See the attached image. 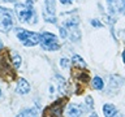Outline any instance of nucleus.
Masks as SVG:
<instances>
[{
  "mask_svg": "<svg viewBox=\"0 0 125 117\" xmlns=\"http://www.w3.org/2000/svg\"><path fill=\"white\" fill-rule=\"evenodd\" d=\"M14 10H16L17 18L21 22L29 23V25H37L38 17H37V12L34 9L33 1L27 0L25 3H16Z\"/></svg>",
  "mask_w": 125,
  "mask_h": 117,
  "instance_id": "1",
  "label": "nucleus"
},
{
  "mask_svg": "<svg viewBox=\"0 0 125 117\" xmlns=\"http://www.w3.org/2000/svg\"><path fill=\"white\" fill-rule=\"evenodd\" d=\"M16 37L23 43V46L26 47H33L37 46L38 43H41V34L34 33V31H29L25 29H16Z\"/></svg>",
  "mask_w": 125,
  "mask_h": 117,
  "instance_id": "2",
  "label": "nucleus"
},
{
  "mask_svg": "<svg viewBox=\"0 0 125 117\" xmlns=\"http://www.w3.org/2000/svg\"><path fill=\"white\" fill-rule=\"evenodd\" d=\"M13 13L10 9L4 7H0V31L1 33H8L13 27Z\"/></svg>",
  "mask_w": 125,
  "mask_h": 117,
  "instance_id": "3",
  "label": "nucleus"
},
{
  "mask_svg": "<svg viewBox=\"0 0 125 117\" xmlns=\"http://www.w3.org/2000/svg\"><path fill=\"white\" fill-rule=\"evenodd\" d=\"M41 46L46 51H56L60 48V44L57 42L56 35L52 33H48V31L41 34Z\"/></svg>",
  "mask_w": 125,
  "mask_h": 117,
  "instance_id": "4",
  "label": "nucleus"
},
{
  "mask_svg": "<svg viewBox=\"0 0 125 117\" xmlns=\"http://www.w3.org/2000/svg\"><path fill=\"white\" fill-rule=\"evenodd\" d=\"M66 103V99H59L55 103H52L50 107H47L43 112L44 117H62V109L64 104Z\"/></svg>",
  "mask_w": 125,
  "mask_h": 117,
  "instance_id": "5",
  "label": "nucleus"
},
{
  "mask_svg": "<svg viewBox=\"0 0 125 117\" xmlns=\"http://www.w3.org/2000/svg\"><path fill=\"white\" fill-rule=\"evenodd\" d=\"M0 77H8V79H13L14 78V73L12 72V66L10 62L8 61L7 56H1L0 57Z\"/></svg>",
  "mask_w": 125,
  "mask_h": 117,
  "instance_id": "6",
  "label": "nucleus"
},
{
  "mask_svg": "<svg viewBox=\"0 0 125 117\" xmlns=\"http://www.w3.org/2000/svg\"><path fill=\"white\" fill-rule=\"evenodd\" d=\"M85 112H86V109L81 104H69L68 108H66L65 115L66 117H80Z\"/></svg>",
  "mask_w": 125,
  "mask_h": 117,
  "instance_id": "7",
  "label": "nucleus"
},
{
  "mask_svg": "<svg viewBox=\"0 0 125 117\" xmlns=\"http://www.w3.org/2000/svg\"><path fill=\"white\" fill-rule=\"evenodd\" d=\"M30 91V85L29 82L23 78H20L18 82H17V86H16V92L20 94V95H25Z\"/></svg>",
  "mask_w": 125,
  "mask_h": 117,
  "instance_id": "8",
  "label": "nucleus"
},
{
  "mask_svg": "<svg viewBox=\"0 0 125 117\" xmlns=\"http://www.w3.org/2000/svg\"><path fill=\"white\" fill-rule=\"evenodd\" d=\"M72 62H73V66H74V68H80V69L86 68V62H85V60L80 56V55H73Z\"/></svg>",
  "mask_w": 125,
  "mask_h": 117,
  "instance_id": "9",
  "label": "nucleus"
},
{
  "mask_svg": "<svg viewBox=\"0 0 125 117\" xmlns=\"http://www.w3.org/2000/svg\"><path fill=\"white\" fill-rule=\"evenodd\" d=\"M116 108L115 105L112 104H104L103 105V113H104V117H113L116 115Z\"/></svg>",
  "mask_w": 125,
  "mask_h": 117,
  "instance_id": "10",
  "label": "nucleus"
},
{
  "mask_svg": "<svg viewBox=\"0 0 125 117\" xmlns=\"http://www.w3.org/2000/svg\"><path fill=\"white\" fill-rule=\"evenodd\" d=\"M10 55H12V56H10L12 65H13L16 69H18L20 66H21V64H22V58H21V56H20L17 52H12Z\"/></svg>",
  "mask_w": 125,
  "mask_h": 117,
  "instance_id": "11",
  "label": "nucleus"
},
{
  "mask_svg": "<svg viewBox=\"0 0 125 117\" xmlns=\"http://www.w3.org/2000/svg\"><path fill=\"white\" fill-rule=\"evenodd\" d=\"M17 117H38V113L34 108H29V109H23L22 112H20Z\"/></svg>",
  "mask_w": 125,
  "mask_h": 117,
  "instance_id": "12",
  "label": "nucleus"
},
{
  "mask_svg": "<svg viewBox=\"0 0 125 117\" xmlns=\"http://www.w3.org/2000/svg\"><path fill=\"white\" fill-rule=\"evenodd\" d=\"M91 85H93V87L95 88V90H102L103 88V79H102L100 77H94L93 78V81H91Z\"/></svg>",
  "mask_w": 125,
  "mask_h": 117,
  "instance_id": "13",
  "label": "nucleus"
},
{
  "mask_svg": "<svg viewBox=\"0 0 125 117\" xmlns=\"http://www.w3.org/2000/svg\"><path fill=\"white\" fill-rule=\"evenodd\" d=\"M60 66H61V68L62 69H66V68H68V66H69V60H68V58H61V60H60Z\"/></svg>",
  "mask_w": 125,
  "mask_h": 117,
  "instance_id": "14",
  "label": "nucleus"
},
{
  "mask_svg": "<svg viewBox=\"0 0 125 117\" xmlns=\"http://www.w3.org/2000/svg\"><path fill=\"white\" fill-rule=\"evenodd\" d=\"M85 101L89 104V108H94V101H93V99H91V96H86Z\"/></svg>",
  "mask_w": 125,
  "mask_h": 117,
  "instance_id": "15",
  "label": "nucleus"
},
{
  "mask_svg": "<svg viewBox=\"0 0 125 117\" xmlns=\"http://www.w3.org/2000/svg\"><path fill=\"white\" fill-rule=\"evenodd\" d=\"M91 25L95 27H103V23L100 21H98V20H91Z\"/></svg>",
  "mask_w": 125,
  "mask_h": 117,
  "instance_id": "16",
  "label": "nucleus"
},
{
  "mask_svg": "<svg viewBox=\"0 0 125 117\" xmlns=\"http://www.w3.org/2000/svg\"><path fill=\"white\" fill-rule=\"evenodd\" d=\"M61 4H64V5H68V4H72L73 0H60Z\"/></svg>",
  "mask_w": 125,
  "mask_h": 117,
  "instance_id": "17",
  "label": "nucleus"
},
{
  "mask_svg": "<svg viewBox=\"0 0 125 117\" xmlns=\"http://www.w3.org/2000/svg\"><path fill=\"white\" fill-rule=\"evenodd\" d=\"M123 61H124V64H125V49L123 51Z\"/></svg>",
  "mask_w": 125,
  "mask_h": 117,
  "instance_id": "18",
  "label": "nucleus"
},
{
  "mask_svg": "<svg viewBox=\"0 0 125 117\" xmlns=\"http://www.w3.org/2000/svg\"><path fill=\"white\" fill-rule=\"evenodd\" d=\"M90 117H98V115H96V113H91V115H90Z\"/></svg>",
  "mask_w": 125,
  "mask_h": 117,
  "instance_id": "19",
  "label": "nucleus"
},
{
  "mask_svg": "<svg viewBox=\"0 0 125 117\" xmlns=\"http://www.w3.org/2000/svg\"><path fill=\"white\" fill-rule=\"evenodd\" d=\"M3 48V42H1V39H0V49Z\"/></svg>",
  "mask_w": 125,
  "mask_h": 117,
  "instance_id": "20",
  "label": "nucleus"
},
{
  "mask_svg": "<svg viewBox=\"0 0 125 117\" xmlns=\"http://www.w3.org/2000/svg\"><path fill=\"white\" fill-rule=\"evenodd\" d=\"M0 1H10V0H0Z\"/></svg>",
  "mask_w": 125,
  "mask_h": 117,
  "instance_id": "21",
  "label": "nucleus"
},
{
  "mask_svg": "<svg viewBox=\"0 0 125 117\" xmlns=\"http://www.w3.org/2000/svg\"><path fill=\"white\" fill-rule=\"evenodd\" d=\"M123 3H124V5H125V0H123Z\"/></svg>",
  "mask_w": 125,
  "mask_h": 117,
  "instance_id": "22",
  "label": "nucleus"
},
{
  "mask_svg": "<svg viewBox=\"0 0 125 117\" xmlns=\"http://www.w3.org/2000/svg\"><path fill=\"white\" fill-rule=\"evenodd\" d=\"M0 96H1V90H0Z\"/></svg>",
  "mask_w": 125,
  "mask_h": 117,
  "instance_id": "23",
  "label": "nucleus"
},
{
  "mask_svg": "<svg viewBox=\"0 0 125 117\" xmlns=\"http://www.w3.org/2000/svg\"><path fill=\"white\" fill-rule=\"evenodd\" d=\"M121 117H125V116H121Z\"/></svg>",
  "mask_w": 125,
  "mask_h": 117,
  "instance_id": "24",
  "label": "nucleus"
}]
</instances>
